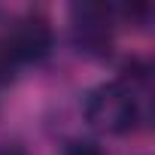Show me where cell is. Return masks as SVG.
<instances>
[{"mask_svg": "<svg viewBox=\"0 0 155 155\" xmlns=\"http://www.w3.org/2000/svg\"><path fill=\"white\" fill-rule=\"evenodd\" d=\"M85 119L101 134H128L140 122V97L128 79L101 82L85 97Z\"/></svg>", "mask_w": 155, "mask_h": 155, "instance_id": "cell-1", "label": "cell"}, {"mask_svg": "<svg viewBox=\"0 0 155 155\" xmlns=\"http://www.w3.org/2000/svg\"><path fill=\"white\" fill-rule=\"evenodd\" d=\"M52 43H55L52 25L40 12H28V15L15 18L6 40H3V46H6L9 58L15 61V67L18 64H40L43 58H49Z\"/></svg>", "mask_w": 155, "mask_h": 155, "instance_id": "cell-2", "label": "cell"}, {"mask_svg": "<svg viewBox=\"0 0 155 155\" xmlns=\"http://www.w3.org/2000/svg\"><path fill=\"white\" fill-rule=\"evenodd\" d=\"M73 18V46L82 55H107L113 46V12L97 3H79L70 9Z\"/></svg>", "mask_w": 155, "mask_h": 155, "instance_id": "cell-3", "label": "cell"}, {"mask_svg": "<svg viewBox=\"0 0 155 155\" xmlns=\"http://www.w3.org/2000/svg\"><path fill=\"white\" fill-rule=\"evenodd\" d=\"M64 155H104V149L97 143H88V140H76V143L67 146Z\"/></svg>", "mask_w": 155, "mask_h": 155, "instance_id": "cell-4", "label": "cell"}, {"mask_svg": "<svg viewBox=\"0 0 155 155\" xmlns=\"http://www.w3.org/2000/svg\"><path fill=\"white\" fill-rule=\"evenodd\" d=\"M12 73H15V61L9 58L6 46L0 43V85H3V82H9V79H12Z\"/></svg>", "mask_w": 155, "mask_h": 155, "instance_id": "cell-5", "label": "cell"}, {"mask_svg": "<svg viewBox=\"0 0 155 155\" xmlns=\"http://www.w3.org/2000/svg\"><path fill=\"white\" fill-rule=\"evenodd\" d=\"M0 155H28V152L18 146H0Z\"/></svg>", "mask_w": 155, "mask_h": 155, "instance_id": "cell-6", "label": "cell"}]
</instances>
